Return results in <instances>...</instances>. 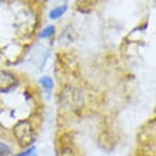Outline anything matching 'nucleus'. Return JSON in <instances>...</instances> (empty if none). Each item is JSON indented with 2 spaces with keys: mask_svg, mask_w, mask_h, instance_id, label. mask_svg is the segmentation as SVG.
Segmentation results:
<instances>
[{
  "mask_svg": "<svg viewBox=\"0 0 156 156\" xmlns=\"http://www.w3.org/2000/svg\"><path fill=\"white\" fill-rule=\"evenodd\" d=\"M13 135H14V138H16V140L19 142L21 148L31 146V144L36 139L33 126H31V123L29 121H19L13 128Z\"/></svg>",
  "mask_w": 156,
  "mask_h": 156,
  "instance_id": "obj_1",
  "label": "nucleus"
},
{
  "mask_svg": "<svg viewBox=\"0 0 156 156\" xmlns=\"http://www.w3.org/2000/svg\"><path fill=\"white\" fill-rule=\"evenodd\" d=\"M60 102L64 105V107L70 108H80L82 105V95L81 92L73 87H66L62 92H60Z\"/></svg>",
  "mask_w": 156,
  "mask_h": 156,
  "instance_id": "obj_2",
  "label": "nucleus"
},
{
  "mask_svg": "<svg viewBox=\"0 0 156 156\" xmlns=\"http://www.w3.org/2000/svg\"><path fill=\"white\" fill-rule=\"evenodd\" d=\"M19 81H17V77L9 71H0V92L2 94H6V92H10L17 87Z\"/></svg>",
  "mask_w": 156,
  "mask_h": 156,
  "instance_id": "obj_3",
  "label": "nucleus"
},
{
  "mask_svg": "<svg viewBox=\"0 0 156 156\" xmlns=\"http://www.w3.org/2000/svg\"><path fill=\"white\" fill-rule=\"evenodd\" d=\"M98 0H77L75 2V7L80 13H91L97 6Z\"/></svg>",
  "mask_w": 156,
  "mask_h": 156,
  "instance_id": "obj_4",
  "label": "nucleus"
},
{
  "mask_svg": "<svg viewBox=\"0 0 156 156\" xmlns=\"http://www.w3.org/2000/svg\"><path fill=\"white\" fill-rule=\"evenodd\" d=\"M38 82H40V85L44 88V91H47V92H50V91L53 90V87H54V82L53 80L50 77H41L40 80H38Z\"/></svg>",
  "mask_w": 156,
  "mask_h": 156,
  "instance_id": "obj_5",
  "label": "nucleus"
},
{
  "mask_svg": "<svg viewBox=\"0 0 156 156\" xmlns=\"http://www.w3.org/2000/svg\"><path fill=\"white\" fill-rule=\"evenodd\" d=\"M67 12V6H61V7H55L53 9L51 12H50V19H53V20H57L60 17Z\"/></svg>",
  "mask_w": 156,
  "mask_h": 156,
  "instance_id": "obj_6",
  "label": "nucleus"
},
{
  "mask_svg": "<svg viewBox=\"0 0 156 156\" xmlns=\"http://www.w3.org/2000/svg\"><path fill=\"white\" fill-rule=\"evenodd\" d=\"M54 34V26H47L43 31H40L38 37L40 38H47V37H51Z\"/></svg>",
  "mask_w": 156,
  "mask_h": 156,
  "instance_id": "obj_7",
  "label": "nucleus"
},
{
  "mask_svg": "<svg viewBox=\"0 0 156 156\" xmlns=\"http://www.w3.org/2000/svg\"><path fill=\"white\" fill-rule=\"evenodd\" d=\"M58 156H77L74 152V149L70 148V146H62L58 152Z\"/></svg>",
  "mask_w": 156,
  "mask_h": 156,
  "instance_id": "obj_8",
  "label": "nucleus"
},
{
  "mask_svg": "<svg viewBox=\"0 0 156 156\" xmlns=\"http://www.w3.org/2000/svg\"><path fill=\"white\" fill-rule=\"evenodd\" d=\"M10 153H12V148L9 145L0 142V156H9Z\"/></svg>",
  "mask_w": 156,
  "mask_h": 156,
  "instance_id": "obj_9",
  "label": "nucleus"
},
{
  "mask_svg": "<svg viewBox=\"0 0 156 156\" xmlns=\"http://www.w3.org/2000/svg\"><path fill=\"white\" fill-rule=\"evenodd\" d=\"M16 156H37V152H36V149L31 146V148H29L26 152H21V153H19V155H16Z\"/></svg>",
  "mask_w": 156,
  "mask_h": 156,
  "instance_id": "obj_10",
  "label": "nucleus"
},
{
  "mask_svg": "<svg viewBox=\"0 0 156 156\" xmlns=\"http://www.w3.org/2000/svg\"><path fill=\"white\" fill-rule=\"evenodd\" d=\"M45 2H47V0H45Z\"/></svg>",
  "mask_w": 156,
  "mask_h": 156,
  "instance_id": "obj_11",
  "label": "nucleus"
}]
</instances>
